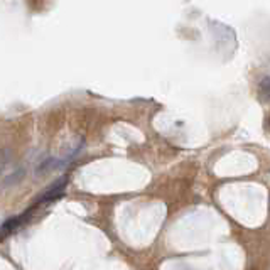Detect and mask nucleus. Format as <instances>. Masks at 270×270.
Returning <instances> with one entry per match:
<instances>
[{
	"label": "nucleus",
	"instance_id": "obj_1",
	"mask_svg": "<svg viewBox=\"0 0 270 270\" xmlns=\"http://www.w3.org/2000/svg\"><path fill=\"white\" fill-rule=\"evenodd\" d=\"M66 182H68L66 176H61L58 181L52 182L51 186L41 194V198L38 199V201L39 203H51V201H54V199L61 198V196L64 194V189H66Z\"/></svg>",
	"mask_w": 270,
	"mask_h": 270
},
{
	"label": "nucleus",
	"instance_id": "obj_2",
	"mask_svg": "<svg viewBox=\"0 0 270 270\" xmlns=\"http://www.w3.org/2000/svg\"><path fill=\"white\" fill-rule=\"evenodd\" d=\"M31 215H32V210H27L26 213H22V215L14 216V218L7 220V222L2 225V228H0V235H9V233L19 230V228L22 226V225L26 223L27 220H29Z\"/></svg>",
	"mask_w": 270,
	"mask_h": 270
},
{
	"label": "nucleus",
	"instance_id": "obj_3",
	"mask_svg": "<svg viewBox=\"0 0 270 270\" xmlns=\"http://www.w3.org/2000/svg\"><path fill=\"white\" fill-rule=\"evenodd\" d=\"M22 178H24V169H19V171H15V173H12L10 176H7L5 184H15L17 181H20Z\"/></svg>",
	"mask_w": 270,
	"mask_h": 270
},
{
	"label": "nucleus",
	"instance_id": "obj_4",
	"mask_svg": "<svg viewBox=\"0 0 270 270\" xmlns=\"http://www.w3.org/2000/svg\"><path fill=\"white\" fill-rule=\"evenodd\" d=\"M260 93L267 98V100H270V78H265L260 83Z\"/></svg>",
	"mask_w": 270,
	"mask_h": 270
}]
</instances>
